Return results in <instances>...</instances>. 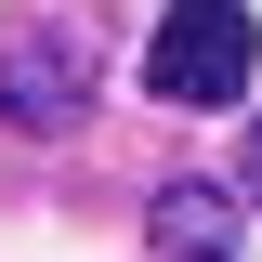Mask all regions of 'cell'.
<instances>
[{
    "label": "cell",
    "instance_id": "277c9868",
    "mask_svg": "<svg viewBox=\"0 0 262 262\" xmlns=\"http://www.w3.org/2000/svg\"><path fill=\"white\" fill-rule=\"evenodd\" d=\"M236 184H249V196H262V118H249V144H236Z\"/></svg>",
    "mask_w": 262,
    "mask_h": 262
},
{
    "label": "cell",
    "instance_id": "6da1fadb",
    "mask_svg": "<svg viewBox=\"0 0 262 262\" xmlns=\"http://www.w3.org/2000/svg\"><path fill=\"white\" fill-rule=\"evenodd\" d=\"M262 66V27L249 0H170L158 39H144V79H158V105H236Z\"/></svg>",
    "mask_w": 262,
    "mask_h": 262
},
{
    "label": "cell",
    "instance_id": "3957f363",
    "mask_svg": "<svg viewBox=\"0 0 262 262\" xmlns=\"http://www.w3.org/2000/svg\"><path fill=\"white\" fill-rule=\"evenodd\" d=\"M144 249H158V262H236V196L223 184H158Z\"/></svg>",
    "mask_w": 262,
    "mask_h": 262
},
{
    "label": "cell",
    "instance_id": "7a4b0ae2",
    "mask_svg": "<svg viewBox=\"0 0 262 262\" xmlns=\"http://www.w3.org/2000/svg\"><path fill=\"white\" fill-rule=\"evenodd\" d=\"M79 105H92V27L27 13L0 39V118L13 131H79Z\"/></svg>",
    "mask_w": 262,
    "mask_h": 262
}]
</instances>
